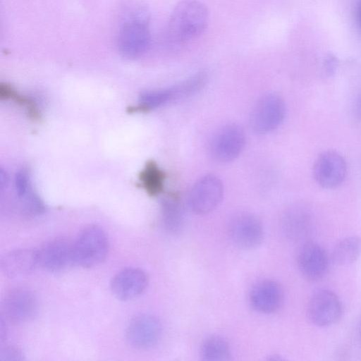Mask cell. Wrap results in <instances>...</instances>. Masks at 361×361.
Returning a JSON list of instances; mask_svg holds the SVG:
<instances>
[{
    "instance_id": "1",
    "label": "cell",
    "mask_w": 361,
    "mask_h": 361,
    "mask_svg": "<svg viewBox=\"0 0 361 361\" xmlns=\"http://www.w3.org/2000/svg\"><path fill=\"white\" fill-rule=\"evenodd\" d=\"M209 13L198 0H181L174 7L169 21L171 40L183 44L197 39L207 27Z\"/></svg>"
},
{
    "instance_id": "2",
    "label": "cell",
    "mask_w": 361,
    "mask_h": 361,
    "mask_svg": "<svg viewBox=\"0 0 361 361\" xmlns=\"http://www.w3.org/2000/svg\"><path fill=\"white\" fill-rule=\"evenodd\" d=\"M151 33L146 13H140L130 17L120 26L116 45L121 54L128 59H136L149 49Z\"/></svg>"
},
{
    "instance_id": "3",
    "label": "cell",
    "mask_w": 361,
    "mask_h": 361,
    "mask_svg": "<svg viewBox=\"0 0 361 361\" xmlns=\"http://www.w3.org/2000/svg\"><path fill=\"white\" fill-rule=\"evenodd\" d=\"M109 251V241L102 228L97 226L85 228L73 243V263L92 267L102 262Z\"/></svg>"
},
{
    "instance_id": "4",
    "label": "cell",
    "mask_w": 361,
    "mask_h": 361,
    "mask_svg": "<svg viewBox=\"0 0 361 361\" xmlns=\"http://www.w3.org/2000/svg\"><path fill=\"white\" fill-rule=\"evenodd\" d=\"M285 114L286 106L283 99L276 94H268L262 97L253 108L250 124L254 131L267 133L281 124Z\"/></svg>"
},
{
    "instance_id": "5",
    "label": "cell",
    "mask_w": 361,
    "mask_h": 361,
    "mask_svg": "<svg viewBox=\"0 0 361 361\" xmlns=\"http://www.w3.org/2000/svg\"><path fill=\"white\" fill-rule=\"evenodd\" d=\"M228 235L235 246L252 250L262 241L264 231L261 221L253 214L241 212L234 215L228 225Z\"/></svg>"
},
{
    "instance_id": "6",
    "label": "cell",
    "mask_w": 361,
    "mask_h": 361,
    "mask_svg": "<svg viewBox=\"0 0 361 361\" xmlns=\"http://www.w3.org/2000/svg\"><path fill=\"white\" fill-rule=\"evenodd\" d=\"M245 144V134L238 125L231 123L221 128L214 135L209 146L212 157L220 162L235 159Z\"/></svg>"
},
{
    "instance_id": "7",
    "label": "cell",
    "mask_w": 361,
    "mask_h": 361,
    "mask_svg": "<svg viewBox=\"0 0 361 361\" xmlns=\"http://www.w3.org/2000/svg\"><path fill=\"white\" fill-rule=\"evenodd\" d=\"M161 333L160 320L154 315L145 314L130 320L126 331V338L132 348L147 350L158 343Z\"/></svg>"
},
{
    "instance_id": "8",
    "label": "cell",
    "mask_w": 361,
    "mask_h": 361,
    "mask_svg": "<svg viewBox=\"0 0 361 361\" xmlns=\"http://www.w3.org/2000/svg\"><path fill=\"white\" fill-rule=\"evenodd\" d=\"M224 188L221 181L214 175H206L192 186L189 204L196 214H204L214 210L221 202Z\"/></svg>"
},
{
    "instance_id": "9",
    "label": "cell",
    "mask_w": 361,
    "mask_h": 361,
    "mask_svg": "<svg viewBox=\"0 0 361 361\" xmlns=\"http://www.w3.org/2000/svg\"><path fill=\"white\" fill-rule=\"evenodd\" d=\"M347 166L343 157L336 152L326 151L319 154L313 165L315 181L324 188H334L344 180Z\"/></svg>"
},
{
    "instance_id": "10",
    "label": "cell",
    "mask_w": 361,
    "mask_h": 361,
    "mask_svg": "<svg viewBox=\"0 0 361 361\" xmlns=\"http://www.w3.org/2000/svg\"><path fill=\"white\" fill-rule=\"evenodd\" d=\"M3 308L7 318L14 324L31 321L38 311L35 294L29 289L17 288L11 290L5 296Z\"/></svg>"
},
{
    "instance_id": "11",
    "label": "cell",
    "mask_w": 361,
    "mask_h": 361,
    "mask_svg": "<svg viewBox=\"0 0 361 361\" xmlns=\"http://www.w3.org/2000/svg\"><path fill=\"white\" fill-rule=\"evenodd\" d=\"M342 306L338 296L329 290L317 291L311 297L307 307L310 320L319 326H330L339 319Z\"/></svg>"
},
{
    "instance_id": "12",
    "label": "cell",
    "mask_w": 361,
    "mask_h": 361,
    "mask_svg": "<svg viewBox=\"0 0 361 361\" xmlns=\"http://www.w3.org/2000/svg\"><path fill=\"white\" fill-rule=\"evenodd\" d=\"M147 276L138 268H126L118 272L111 282L113 295L118 300L127 301L139 296L147 285Z\"/></svg>"
},
{
    "instance_id": "13",
    "label": "cell",
    "mask_w": 361,
    "mask_h": 361,
    "mask_svg": "<svg viewBox=\"0 0 361 361\" xmlns=\"http://www.w3.org/2000/svg\"><path fill=\"white\" fill-rule=\"evenodd\" d=\"M38 264L43 268L58 271L73 263V243L65 238H56L37 250Z\"/></svg>"
},
{
    "instance_id": "14",
    "label": "cell",
    "mask_w": 361,
    "mask_h": 361,
    "mask_svg": "<svg viewBox=\"0 0 361 361\" xmlns=\"http://www.w3.org/2000/svg\"><path fill=\"white\" fill-rule=\"evenodd\" d=\"M297 261L300 272L310 280H318L323 277L329 265V259L325 250L314 243H308L301 247Z\"/></svg>"
},
{
    "instance_id": "15",
    "label": "cell",
    "mask_w": 361,
    "mask_h": 361,
    "mask_svg": "<svg viewBox=\"0 0 361 361\" xmlns=\"http://www.w3.org/2000/svg\"><path fill=\"white\" fill-rule=\"evenodd\" d=\"M249 299L255 310L265 314L274 313L282 305L283 292L277 282L264 280L252 287Z\"/></svg>"
},
{
    "instance_id": "16",
    "label": "cell",
    "mask_w": 361,
    "mask_h": 361,
    "mask_svg": "<svg viewBox=\"0 0 361 361\" xmlns=\"http://www.w3.org/2000/svg\"><path fill=\"white\" fill-rule=\"evenodd\" d=\"M38 264L37 250L18 249L8 252L1 259L4 274L15 278L26 275Z\"/></svg>"
},
{
    "instance_id": "17",
    "label": "cell",
    "mask_w": 361,
    "mask_h": 361,
    "mask_svg": "<svg viewBox=\"0 0 361 361\" xmlns=\"http://www.w3.org/2000/svg\"><path fill=\"white\" fill-rule=\"evenodd\" d=\"M190 95V89L184 80L170 87L146 90L140 93L137 109L141 111L159 107L174 99Z\"/></svg>"
},
{
    "instance_id": "18",
    "label": "cell",
    "mask_w": 361,
    "mask_h": 361,
    "mask_svg": "<svg viewBox=\"0 0 361 361\" xmlns=\"http://www.w3.org/2000/svg\"><path fill=\"white\" fill-rule=\"evenodd\" d=\"M161 219L166 229L178 233L183 225V212L178 197L173 194L167 195L161 202Z\"/></svg>"
},
{
    "instance_id": "19",
    "label": "cell",
    "mask_w": 361,
    "mask_h": 361,
    "mask_svg": "<svg viewBox=\"0 0 361 361\" xmlns=\"http://www.w3.org/2000/svg\"><path fill=\"white\" fill-rule=\"evenodd\" d=\"M361 255V238L350 236L343 238L334 248L331 259L339 266L349 265Z\"/></svg>"
},
{
    "instance_id": "20",
    "label": "cell",
    "mask_w": 361,
    "mask_h": 361,
    "mask_svg": "<svg viewBox=\"0 0 361 361\" xmlns=\"http://www.w3.org/2000/svg\"><path fill=\"white\" fill-rule=\"evenodd\" d=\"M200 356L207 361L228 360L231 356L230 345L223 336H211L202 342Z\"/></svg>"
},
{
    "instance_id": "21",
    "label": "cell",
    "mask_w": 361,
    "mask_h": 361,
    "mask_svg": "<svg viewBox=\"0 0 361 361\" xmlns=\"http://www.w3.org/2000/svg\"><path fill=\"white\" fill-rule=\"evenodd\" d=\"M166 175L154 161L147 162L140 173V180L144 189L152 196L161 192Z\"/></svg>"
},
{
    "instance_id": "22",
    "label": "cell",
    "mask_w": 361,
    "mask_h": 361,
    "mask_svg": "<svg viewBox=\"0 0 361 361\" xmlns=\"http://www.w3.org/2000/svg\"><path fill=\"white\" fill-rule=\"evenodd\" d=\"M304 217L298 210H290L286 212L282 219L283 232L289 237L300 236L304 228Z\"/></svg>"
},
{
    "instance_id": "23",
    "label": "cell",
    "mask_w": 361,
    "mask_h": 361,
    "mask_svg": "<svg viewBox=\"0 0 361 361\" xmlns=\"http://www.w3.org/2000/svg\"><path fill=\"white\" fill-rule=\"evenodd\" d=\"M23 360L19 350L13 347H8L2 350L0 353L1 361H16Z\"/></svg>"
},
{
    "instance_id": "24",
    "label": "cell",
    "mask_w": 361,
    "mask_h": 361,
    "mask_svg": "<svg viewBox=\"0 0 361 361\" xmlns=\"http://www.w3.org/2000/svg\"><path fill=\"white\" fill-rule=\"evenodd\" d=\"M337 67V59L333 54L328 55L324 61L325 71L328 75H332Z\"/></svg>"
},
{
    "instance_id": "25",
    "label": "cell",
    "mask_w": 361,
    "mask_h": 361,
    "mask_svg": "<svg viewBox=\"0 0 361 361\" xmlns=\"http://www.w3.org/2000/svg\"><path fill=\"white\" fill-rule=\"evenodd\" d=\"M357 16H358V20H359L360 25V27H361V0H360V1L358 3Z\"/></svg>"
}]
</instances>
